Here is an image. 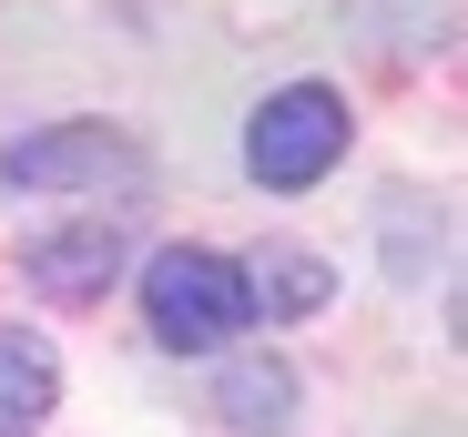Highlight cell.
<instances>
[{
    "label": "cell",
    "mask_w": 468,
    "mask_h": 437,
    "mask_svg": "<svg viewBox=\"0 0 468 437\" xmlns=\"http://www.w3.org/2000/svg\"><path fill=\"white\" fill-rule=\"evenodd\" d=\"M346 92L336 82H285V92H265L255 102V122H245V173L265 183V193H316L336 163H346Z\"/></svg>",
    "instance_id": "obj_1"
},
{
    "label": "cell",
    "mask_w": 468,
    "mask_h": 437,
    "mask_svg": "<svg viewBox=\"0 0 468 437\" xmlns=\"http://www.w3.org/2000/svg\"><path fill=\"white\" fill-rule=\"evenodd\" d=\"M143 326L153 346H174V356H214L224 336H245V285H234V255L214 245H164L143 265Z\"/></svg>",
    "instance_id": "obj_2"
},
{
    "label": "cell",
    "mask_w": 468,
    "mask_h": 437,
    "mask_svg": "<svg viewBox=\"0 0 468 437\" xmlns=\"http://www.w3.org/2000/svg\"><path fill=\"white\" fill-rule=\"evenodd\" d=\"M11 193H82V183H143V142L122 122H51L0 153Z\"/></svg>",
    "instance_id": "obj_3"
},
{
    "label": "cell",
    "mask_w": 468,
    "mask_h": 437,
    "mask_svg": "<svg viewBox=\"0 0 468 437\" xmlns=\"http://www.w3.org/2000/svg\"><path fill=\"white\" fill-rule=\"evenodd\" d=\"M122 224H102V213H82V224H51L21 245V275H31V296L51 306H102L112 285H122Z\"/></svg>",
    "instance_id": "obj_4"
},
{
    "label": "cell",
    "mask_w": 468,
    "mask_h": 437,
    "mask_svg": "<svg viewBox=\"0 0 468 437\" xmlns=\"http://www.w3.org/2000/svg\"><path fill=\"white\" fill-rule=\"evenodd\" d=\"M234 285H245V316H265V326H295V316H316V306L336 296V265H326L316 245L275 234V245H255L245 265H234Z\"/></svg>",
    "instance_id": "obj_5"
},
{
    "label": "cell",
    "mask_w": 468,
    "mask_h": 437,
    "mask_svg": "<svg viewBox=\"0 0 468 437\" xmlns=\"http://www.w3.org/2000/svg\"><path fill=\"white\" fill-rule=\"evenodd\" d=\"M295 407H305V387H295V367H285L275 346L224 356V377H214V417H224L234 437H285Z\"/></svg>",
    "instance_id": "obj_6"
},
{
    "label": "cell",
    "mask_w": 468,
    "mask_h": 437,
    "mask_svg": "<svg viewBox=\"0 0 468 437\" xmlns=\"http://www.w3.org/2000/svg\"><path fill=\"white\" fill-rule=\"evenodd\" d=\"M61 407V356L31 326H0V437H41Z\"/></svg>",
    "instance_id": "obj_7"
}]
</instances>
